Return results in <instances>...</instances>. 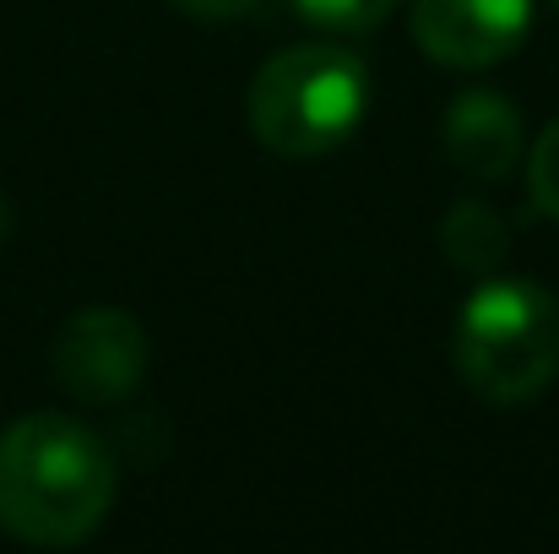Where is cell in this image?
<instances>
[{
  "mask_svg": "<svg viewBox=\"0 0 559 554\" xmlns=\"http://www.w3.org/2000/svg\"><path fill=\"white\" fill-rule=\"evenodd\" d=\"M49 365H55V380L66 397H76L87 408H115L147 380L153 343L131 310L93 305V310H76L55 332Z\"/></svg>",
  "mask_w": 559,
  "mask_h": 554,
  "instance_id": "4",
  "label": "cell"
},
{
  "mask_svg": "<svg viewBox=\"0 0 559 554\" xmlns=\"http://www.w3.org/2000/svg\"><path fill=\"white\" fill-rule=\"evenodd\" d=\"M527 196H533L538 212L559 217V120L544 126V137L527 153Z\"/></svg>",
  "mask_w": 559,
  "mask_h": 554,
  "instance_id": "9",
  "label": "cell"
},
{
  "mask_svg": "<svg viewBox=\"0 0 559 554\" xmlns=\"http://www.w3.org/2000/svg\"><path fill=\"white\" fill-rule=\"evenodd\" d=\"M555 11H559V0H555Z\"/></svg>",
  "mask_w": 559,
  "mask_h": 554,
  "instance_id": "12",
  "label": "cell"
},
{
  "mask_svg": "<svg viewBox=\"0 0 559 554\" xmlns=\"http://www.w3.org/2000/svg\"><path fill=\"white\" fill-rule=\"evenodd\" d=\"M445 158L473 180H506L522 164V109L495 87H462L440 126Z\"/></svg>",
  "mask_w": 559,
  "mask_h": 554,
  "instance_id": "6",
  "label": "cell"
},
{
  "mask_svg": "<svg viewBox=\"0 0 559 554\" xmlns=\"http://www.w3.org/2000/svg\"><path fill=\"white\" fill-rule=\"evenodd\" d=\"M169 5H180L186 16H201V22H234V16L255 11L261 0H169Z\"/></svg>",
  "mask_w": 559,
  "mask_h": 554,
  "instance_id": "10",
  "label": "cell"
},
{
  "mask_svg": "<svg viewBox=\"0 0 559 554\" xmlns=\"http://www.w3.org/2000/svg\"><path fill=\"white\" fill-rule=\"evenodd\" d=\"M370 98V66L348 44L305 38V44L277 49L250 76L245 120H250V137L266 153H277L288 164H305V158L337 153L365 126Z\"/></svg>",
  "mask_w": 559,
  "mask_h": 554,
  "instance_id": "2",
  "label": "cell"
},
{
  "mask_svg": "<svg viewBox=\"0 0 559 554\" xmlns=\"http://www.w3.org/2000/svg\"><path fill=\"white\" fill-rule=\"evenodd\" d=\"M407 33L435 66L489 71L527 44L533 0H413Z\"/></svg>",
  "mask_w": 559,
  "mask_h": 554,
  "instance_id": "5",
  "label": "cell"
},
{
  "mask_svg": "<svg viewBox=\"0 0 559 554\" xmlns=\"http://www.w3.org/2000/svg\"><path fill=\"white\" fill-rule=\"evenodd\" d=\"M316 33H337V38H354V33H370L380 27L402 0H288Z\"/></svg>",
  "mask_w": 559,
  "mask_h": 554,
  "instance_id": "8",
  "label": "cell"
},
{
  "mask_svg": "<svg viewBox=\"0 0 559 554\" xmlns=\"http://www.w3.org/2000/svg\"><path fill=\"white\" fill-rule=\"evenodd\" d=\"M440 245H445L451 267H462V272H473V278H489V272L511 256V223H506L489 201L462 196V201H451V212H445V223H440Z\"/></svg>",
  "mask_w": 559,
  "mask_h": 554,
  "instance_id": "7",
  "label": "cell"
},
{
  "mask_svg": "<svg viewBox=\"0 0 559 554\" xmlns=\"http://www.w3.org/2000/svg\"><path fill=\"white\" fill-rule=\"evenodd\" d=\"M451 365L484 402H533L559 369V305L533 278H484L451 327Z\"/></svg>",
  "mask_w": 559,
  "mask_h": 554,
  "instance_id": "3",
  "label": "cell"
},
{
  "mask_svg": "<svg viewBox=\"0 0 559 554\" xmlns=\"http://www.w3.org/2000/svg\"><path fill=\"white\" fill-rule=\"evenodd\" d=\"M120 495L115 451L71 413H22L0 429V528L38 550L87 544Z\"/></svg>",
  "mask_w": 559,
  "mask_h": 554,
  "instance_id": "1",
  "label": "cell"
},
{
  "mask_svg": "<svg viewBox=\"0 0 559 554\" xmlns=\"http://www.w3.org/2000/svg\"><path fill=\"white\" fill-rule=\"evenodd\" d=\"M5 234H11V201L0 196V245H5Z\"/></svg>",
  "mask_w": 559,
  "mask_h": 554,
  "instance_id": "11",
  "label": "cell"
}]
</instances>
